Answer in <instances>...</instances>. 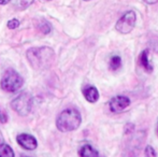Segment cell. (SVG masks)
Here are the masks:
<instances>
[{
    "mask_svg": "<svg viewBox=\"0 0 158 157\" xmlns=\"http://www.w3.org/2000/svg\"><path fill=\"white\" fill-rule=\"evenodd\" d=\"M0 157H14L13 150L8 144L0 143Z\"/></svg>",
    "mask_w": 158,
    "mask_h": 157,
    "instance_id": "obj_11",
    "label": "cell"
},
{
    "mask_svg": "<svg viewBox=\"0 0 158 157\" xmlns=\"http://www.w3.org/2000/svg\"><path fill=\"white\" fill-rule=\"evenodd\" d=\"M81 114L75 109H66L58 115L56 126L61 132H69L77 129L81 125Z\"/></svg>",
    "mask_w": 158,
    "mask_h": 157,
    "instance_id": "obj_2",
    "label": "cell"
},
{
    "mask_svg": "<svg viewBox=\"0 0 158 157\" xmlns=\"http://www.w3.org/2000/svg\"><path fill=\"white\" fill-rule=\"evenodd\" d=\"M84 1H90V0H84Z\"/></svg>",
    "mask_w": 158,
    "mask_h": 157,
    "instance_id": "obj_20",
    "label": "cell"
},
{
    "mask_svg": "<svg viewBox=\"0 0 158 157\" xmlns=\"http://www.w3.org/2000/svg\"><path fill=\"white\" fill-rule=\"evenodd\" d=\"M24 80L17 73L15 70L8 69L4 72L3 76L1 80V87L3 88L6 92L14 93L17 92L19 88L23 86Z\"/></svg>",
    "mask_w": 158,
    "mask_h": 157,
    "instance_id": "obj_3",
    "label": "cell"
},
{
    "mask_svg": "<svg viewBox=\"0 0 158 157\" xmlns=\"http://www.w3.org/2000/svg\"><path fill=\"white\" fill-rule=\"evenodd\" d=\"M129 105H130V99L126 96H115L111 99L109 103L110 110L113 113H121L129 107Z\"/></svg>",
    "mask_w": 158,
    "mask_h": 157,
    "instance_id": "obj_6",
    "label": "cell"
},
{
    "mask_svg": "<svg viewBox=\"0 0 158 157\" xmlns=\"http://www.w3.org/2000/svg\"><path fill=\"white\" fill-rule=\"evenodd\" d=\"M27 58L33 68L46 69L54 60V52L50 48H30L27 52Z\"/></svg>",
    "mask_w": 158,
    "mask_h": 157,
    "instance_id": "obj_1",
    "label": "cell"
},
{
    "mask_svg": "<svg viewBox=\"0 0 158 157\" xmlns=\"http://www.w3.org/2000/svg\"><path fill=\"white\" fill-rule=\"evenodd\" d=\"M11 0H0V4H6V3H9Z\"/></svg>",
    "mask_w": 158,
    "mask_h": 157,
    "instance_id": "obj_19",
    "label": "cell"
},
{
    "mask_svg": "<svg viewBox=\"0 0 158 157\" xmlns=\"http://www.w3.org/2000/svg\"><path fill=\"white\" fill-rule=\"evenodd\" d=\"M17 143L21 145L23 149L28 150V151H33L37 147V140L31 134H21L17 136Z\"/></svg>",
    "mask_w": 158,
    "mask_h": 157,
    "instance_id": "obj_7",
    "label": "cell"
},
{
    "mask_svg": "<svg viewBox=\"0 0 158 157\" xmlns=\"http://www.w3.org/2000/svg\"><path fill=\"white\" fill-rule=\"evenodd\" d=\"M157 132H158V125H157Z\"/></svg>",
    "mask_w": 158,
    "mask_h": 157,
    "instance_id": "obj_21",
    "label": "cell"
},
{
    "mask_svg": "<svg viewBox=\"0 0 158 157\" xmlns=\"http://www.w3.org/2000/svg\"><path fill=\"white\" fill-rule=\"evenodd\" d=\"M122 66V59L119 56H112L110 59V67L112 70H117Z\"/></svg>",
    "mask_w": 158,
    "mask_h": 157,
    "instance_id": "obj_12",
    "label": "cell"
},
{
    "mask_svg": "<svg viewBox=\"0 0 158 157\" xmlns=\"http://www.w3.org/2000/svg\"><path fill=\"white\" fill-rule=\"evenodd\" d=\"M145 155L146 156H153V157H155L156 156V152H155V150L153 149L151 145H148V147H145Z\"/></svg>",
    "mask_w": 158,
    "mask_h": 157,
    "instance_id": "obj_15",
    "label": "cell"
},
{
    "mask_svg": "<svg viewBox=\"0 0 158 157\" xmlns=\"http://www.w3.org/2000/svg\"><path fill=\"white\" fill-rule=\"evenodd\" d=\"M32 107V97L29 93H22L19 97L11 102V108L21 116H26L30 113Z\"/></svg>",
    "mask_w": 158,
    "mask_h": 157,
    "instance_id": "obj_4",
    "label": "cell"
},
{
    "mask_svg": "<svg viewBox=\"0 0 158 157\" xmlns=\"http://www.w3.org/2000/svg\"><path fill=\"white\" fill-rule=\"evenodd\" d=\"M135 130V125L133 124H126L125 125V132L126 134H131Z\"/></svg>",
    "mask_w": 158,
    "mask_h": 157,
    "instance_id": "obj_16",
    "label": "cell"
},
{
    "mask_svg": "<svg viewBox=\"0 0 158 157\" xmlns=\"http://www.w3.org/2000/svg\"><path fill=\"white\" fill-rule=\"evenodd\" d=\"M19 26V22L15 19L8 22V28H10V29H15V28H17Z\"/></svg>",
    "mask_w": 158,
    "mask_h": 157,
    "instance_id": "obj_14",
    "label": "cell"
},
{
    "mask_svg": "<svg viewBox=\"0 0 158 157\" xmlns=\"http://www.w3.org/2000/svg\"><path fill=\"white\" fill-rule=\"evenodd\" d=\"M140 64L148 73H151L153 71V66L151 65L150 60H148V50H145L141 53V55H140Z\"/></svg>",
    "mask_w": 158,
    "mask_h": 157,
    "instance_id": "obj_10",
    "label": "cell"
},
{
    "mask_svg": "<svg viewBox=\"0 0 158 157\" xmlns=\"http://www.w3.org/2000/svg\"><path fill=\"white\" fill-rule=\"evenodd\" d=\"M135 21H137L135 12V11H128L116 22L115 29L119 34L127 35L133 30V28L135 26Z\"/></svg>",
    "mask_w": 158,
    "mask_h": 157,
    "instance_id": "obj_5",
    "label": "cell"
},
{
    "mask_svg": "<svg viewBox=\"0 0 158 157\" xmlns=\"http://www.w3.org/2000/svg\"><path fill=\"white\" fill-rule=\"evenodd\" d=\"M83 95L85 97V99L88 101V102L95 103L96 101L99 99V93H98V89L95 87V86L92 85H87L83 88Z\"/></svg>",
    "mask_w": 158,
    "mask_h": 157,
    "instance_id": "obj_8",
    "label": "cell"
},
{
    "mask_svg": "<svg viewBox=\"0 0 158 157\" xmlns=\"http://www.w3.org/2000/svg\"><path fill=\"white\" fill-rule=\"evenodd\" d=\"M6 121H8V116H6V114L4 113V111L0 110V122H1V123H6Z\"/></svg>",
    "mask_w": 158,
    "mask_h": 157,
    "instance_id": "obj_17",
    "label": "cell"
},
{
    "mask_svg": "<svg viewBox=\"0 0 158 157\" xmlns=\"http://www.w3.org/2000/svg\"><path fill=\"white\" fill-rule=\"evenodd\" d=\"M79 155L82 157H97L99 156V153L89 144H84L79 150Z\"/></svg>",
    "mask_w": 158,
    "mask_h": 157,
    "instance_id": "obj_9",
    "label": "cell"
},
{
    "mask_svg": "<svg viewBox=\"0 0 158 157\" xmlns=\"http://www.w3.org/2000/svg\"><path fill=\"white\" fill-rule=\"evenodd\" d=\"M31 3H32V0H15V6L19 4V6H21L22 9L27 8Z\"/></svg>",
    "mask_w": 158,
    "mask_h": 157,
    "instance_id": "obj_13",
    "label": "cell"
},
{
    "mask_svg": "<svg viewBox=\"0 0 158 157\" xmlns=\"http://www.w3.org/2000/svg\"><path fill=\"white\" fill-rule=\"evenodd\" d=\"M145 3H148V4H155V3H157L158 2V0H143Z\"/></svg>",
    "mask_w": 158,
    "mask_h": 157,
    "instance_id": "obj_18",
    "label": "cell"
}]
</instances>
